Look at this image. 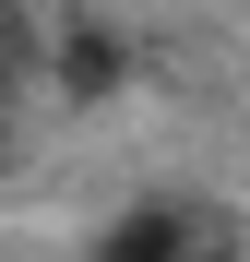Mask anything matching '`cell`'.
I'll use <instances>...</instances> for the list:
<instances>
[{
    "instance_id": "obj_2",
    "label": "cell",
    "mask_w": 250,
    "mask_h": 262,
    "mask_svg": "<svg viewBox=\"0 0 250 262\" xmlns=\"http://www.w3.org/2000/svg\"><path fill=\"white\" fill-rule=\"evenodd\" d=\"M202 262H226V250H202Z\"/></svg>"
},
{
    "instance_id": "obj_1",
    "label": "cell",
    "mask_w": 250,
    "mask_h": 262,
    "mask_svg": "<svg viewBox=\"0 0 250 262\" xmlns=\"http://www.w3.org/2000/svg\"><path fill=\"white\" fill-rule=\"evenodd\" d=\"M96 262H202V238H191V214H119Z\"/></svg>"
}]
</instances>
